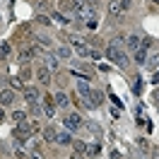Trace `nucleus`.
<instances>
[{"instance_id":"obj_1","label":"nucleus","mask_w":159,"mask_h":159,"mask_svg":"<svg viewBox=\"0 0 159 159\" xmlns=\"http://www.w3.org/2000/svg\"><path fill=\"white\" fill-rule=\"evenodd\" d=\"M72 7H75V12H77V17L80 20H92V17H94V7H92V2L89 0H75V5H72Z\"/></svg>"},{"instance_id":"obj_2","label":"nucleus","mask_w":159,"mask_h":159,"mask_svg":"<svg viewBox=\"0 0 159 159\" xmlns=\"http://www.w3.org/2000/svg\"><path fill=\"white\" fill-rule=\"evenodd\" d=\"M106 56H109V60H113L116 65H128V58H125L123 51H118V46H109Z\"/></svg>"},{"instance_id":"obj_3","label":"nucleus","mask_w":159,"mask_h":159,"mask_svg":"<svg viewBox=\"0 0 159 159\" xmlns=\"http://www.w3.org/2000/svg\"><path fill=\"white\" fill-rule=\"evenodd\" d=\"M128 7H130V0H113V2H109V12L111 15H123Z\"/></svg>"},{"instance_id":"obj_4","label":"nucleus","mask_w":159,"mask_h":159,"mask_svg":"<svg viewBox=\"0 0 159 159\" xmlns=\"http://www.w3.org/2000/svg\"><path fill=\"white\" fill-rule=\"evenodd\" d=\"M65 128H68V130H77V128H82V118H80L77 113H70L68 118H65Z\"/></svg>"},{"instance_id":"obj_5","label":"nucleus","mask_w":159,"mask_h":159,"mask_svg":"<svg viewBox=\"0 0 159 159\" xmlns=\"http://www.w3.org/2000/svg\"><path fill=\"white\" fill-rule=\"evenodd\" d=\"M77 92L80 94H82V99H87V104H89V106H94V104H92V89H89V84H87V82H80L77 84Z\"/></svg>"},{"instance_id":"obj_6","label":"nucleus","mask_w":159,"mask_h":159,"mask_svg":"<svg viewBox=\"0 0 159 159\" xmlns=\"http://www.w3.org/2000/svg\"><path fill=\"white\" fill-rule=\"evenodd\" d=\"M12 101H15V92H12V89L0 92V106H10Z\"/></svg>"},{"instance_id":"obj_7","label":"nucleus","mask_w":159,"mask_h":159,"mask_svg":"<svg viewBox=\"0 0 159 159\" xmlns=\"http://www.w3.org/2000/svg\"><path fill=\"white\" fill-rule=\"evenodd\" d=\"M41 101H43V109H46V116L51 118V116H53V111H56V101H53V97H43Z\"/></svg>"},{"instance_id":"obj_8","label":"nucleus","mask_w":159,"mask_h":159,"mask_svg":"<svg viewBox=\"0 0 159 159\" xmlns=\"http://www.w3.org/2000/svg\"><path fill=\"white\" fill-rule=\"evenodd\" d=\"M53 101H56V106H60V109H68V104H70L68 94H63V92H58V94L53 97Z\"/></svg>"},{"instance_id":"obj_9","label":"nucleus","mask_w":159,"mask_h":159,"mask_svg":"<svg viewBox=\"0 0 159 159\" xmlns=\"http://www.w3.org/2000/svg\"><path fill=\"white\" fill-rule=\"evenodd\" d=\"M24 99L29 101V104H36V99H39V89H34V87H27V89H24Z\"/></svg>"},{"instance_id":"obj_10","label":"nucleus","mask_w":159,"mask_h":159,"mask_svg":"<svg viewBox=\"0 0 159 159\" xmlns=\"http://www.w3.org/2000/svg\"><path fill=\"white\" fill-rule=\"evenodd\" d=\"M36 77L41 80V84H48V82H51V72H48V68H39V70H36Z\"/></svg>"},{"instance_id":"obj_11","label":"nucleus","mask_w":159,"mask_h":159,"mask_svg":"<svg viewBox=\"0 0 159 159\" xmlns=\"http://www.w3.org/2000/svg\"><path fill=\"white\" fill-rule=\"evenodd\" d=\"M43 140H46V142H56V140H58V133H56V128H43Z\"/></svg>"},{"instance_id":"obj_12","label":"nucleus","mask_w":159,"mask_h":159,"mask_svg":"<svg viewBox=\"0 0 159 159\" xmlns=\"http://www.w3.org/2000/svg\"><path fill=\"white\" fill-rule=\"evenodd\" d=\"M56 142H60V145H72V138H70L68 130H63V133H58V140Z\"/></svg>"},{"instance_id":"obj_13","label":"nucleus","mask_w":159,"mask_h":159,"mask_svg":"<svg viewBox=\"0 0 159 159\" xmlns=\"http://www.w3.org/2000/svg\"><path fill=\"white\" fill-rule=\"evenodd\" d=\"M128 48H133V51L142 48V39H138V36H130V39H128Z\"/></svg>"},{"instance_id":"obj_14","label":"nucleus","mask_w":159,"mask_h":159,"mask_svg":"<svg viewBox=\"0 0 159 159\" xmlns=\"http://www.w3.org/2000/svg\"><path fill=\"white\" fill-rule=\"evenodd\" d=\"M72 147H75V154H82V152L87 149V145H84L82 140H75V142H72Z\"/></svg>"},{"instance_id":"obj_15","label":"nucleus","mask_w":159,"mask_h":159,"mask_svg":"<svg viewBox=\"0 0 159 159\" xmlns=\"http://www.w3.org/2000/svg\"><path fill=\"white\" fill-rule=\"evenodd\" d=\"M145 63H147L149 68H159V53H154V56H149V58L145 60Z\"/></svg>"},{"instance_id":"obj_16","label":"nucleus","mask_w":159,"mask_h":159,"mask_svg":"<svg viewBox=\"0 0 159 159\" xmlns=\"http://www.w3.org/2000/svg\"><path fill=\"white\" fill-rule=\"evenodd\" d=\"M12 120H15V123H22V120H27V113H24V111H15V113H12Z\"/></svg>"},{"instance_id":"obj_17","label":"nucleus","mask_w":159,"mask_h":159,"mask_svg":"<svg viewBox=\"0 0 159 159\" xmlns=\"http://www.w3.org/2000/svg\"><path fill=\"white\" fill-rule=\"evenodd\" d=\"M56 53H58V58H70V53H72V51H70L68 46H60Z\"/></svg>"},{"instance_id":"obj_18","label":"nucleus","mask_w":159,"mask_h":159,"mask_svg":"<svg viewBox=\"0 0 159 159\" xmlns=\"http://www.w3.org/2000/svg\"><path fill=\"white\" fill-rule=\"evenodd\" d=\"M135 60H138V63H145V60H147V53H145V48H138V51H135Z\"/></svg>"},{"instance_id":"obj_19","label":"nucleus","mask_w":159,"mask_h":159,"mask_svg":"<svg viewBox=\"0 0 159 159\" xmlns=\"http://www.w3.org/2000/svg\"><path fill=\"white\" fill-rule=\"evenodd\" d=\"M46 68L48 70H58V60L53 58V56H48V58H46Z\"/></svg>"},{"instance_id":"obj_20","label":"nucleus","mask_w":159,"mask_h":159,"mask_svg":"<svg viewBox=\"0 0 159 159\" xmlns=\"http://www.w3.org/2000/svg\"><path fill=\"white\" fill-rule=\"evenodd\" d=\"M84 152H87L89 157H94V154H99V145H89V147L84 149Z\"/></svg>"},{"instance_id":"obj_21","label":"nucleus","mask_w":159,"mask_h":159,"mask_svg":"<svg viewBox=\"0 0 159 159\" xmlns=\"http://www.w3.org/2000/svg\"><path fill=\"white\" fill-rule=\"evenodd\" d=\"M53 20H56V22H60V24H68V20H65V17L60 15V12H58V15H53Z\"/></svg>"},{"instance_id":"obj_22","label":"nucleus","mask_w":159,"mask_h":159,"mask_svg":"<svg viewBox=\"0 0 159 159\" xmlns=\"http://www.w3.org/2000/svg\"><path fill=\"white\" fill-rule=\"evenodd\" d=\"M10 84H12V87H15V89H17V87H22V82H20V80H17V77H10Z\"/></svg>"},{"instance_id":"obj_23","label":"nucleus","mask_w":159,"mask_h":159,"mask_svg":"<svg viewBox=\"0 0 159 159\" xmlns=\"http://www.w3.org/2000/svg\"><path fill=\"white\" fill-rule=\"evenodd\" d=\"M111 159H123V154H120L118 149H113V152H111Z\"/></svg>"},{"instance_id":"obj_24","label":"nucleus","mask_w":159,"mask_h":159,"mask_svg":"<svg viewBox=\"0 0 159 159\" xmlns=\"http://www.w3.org/2000/svg\"><path fill=\"white\" fill-rule=\"evenodd\" d=\"M29 159H43L41 154H29Z\"/></svg>"},{"instance_id":"obj_25","label":"nucleus","mask_w":159,"mask_h":159,"mask_svg":"<svg viewBox=\"0 0 159 159\" xmlns=\"http://www.w3.org/2000/svg\"><path fill=\"white\" fill-rule=\"evenodd\" d=\"M5 118V111H2V106H0V120Z\"/></svg>"},{"instance_id":"obj_26","label":"nucleus","mask_w":159,"mask_h":159,"mask_svg":"<svg viewBox=\"0 0 159 159\" xmlns=\"http://www.w3.org/2000/svg\"><path fill=\"white\" fill-rule=\"evenodd\" d=\"M154 101H159V92H157V94H154Z\"/></svg>"},{"instance_id":"obj_27","label":"nucleus","mask_w":159,"mask_h":159,"mask_svg":"<svg viewBox=\"0 0 159 159\" xmlns=\"http://www.w3.org/2000/svg\"><path fill=\"white\" fill-rule=\"evenodd\" d=\"M152 2H154V5H159V0H152Z\"/></svg>"}]
</instances>
